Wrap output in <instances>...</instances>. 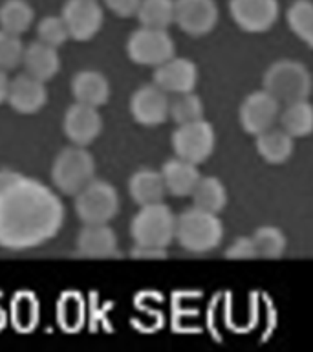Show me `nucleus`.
<instances>
[{
	"instance_id": "23",
	"label": "nucleus",
	"mask_w": 313,
	"mask_h": 352,
	"mask_svg": "<svg viewBox=\"0 0 313 352\" xmlns=\"http://www.w3.org/2000/svg\"><path fill=\"white\" fill-rule=\"evenodd\" d=\"M191 197L194 208L211 213H220L227 206V189L216 176H202Z\"/></svg>"
},
{
	"instance_id": "18",
	"label": "nucleus",
	"mask_w": 313,
	"mask_h": 352,
	"mask_svg": "<svg viewBox=\"0 0 313 352\" xmlns=\"http://www.w3.org/2000/svg\"><path fill=\"white\" fill-rule=\"evenodd\" d=\"M71 96L77 103L90 104V107H103L110 99L108 79L97 70L77 72L70 82Z\"/></svg>"
},
{
	"instance_id": "36",
	"label": "nucleus",
	"mask_w": 313,
	"mask_h": 352,
	"mask_svg": "<svg viewBox=\"0 0 313 352\" xmlns=\"http://www.w3.org/2000/svg\"><path fill=\"white\" fill-rule=\"evenodd\" d=\"M130 255L134 258H143V261H156V258L167 257V250H165V248L139 246V244H134Z\"/></svg>"
},
{
	"instance_id": "22",
	"label": "nucleus",
	"mask_w": 313,
	"mask_h": 352,
	"mask_svg": "<svg viewBox=\"0 0 313 352\" xmlns=\"http://www.w3.org/2000/svg\"><path fill=\"white\" fill-rule=\"evenodd\" d=\"M295 138L290 136L284 129H268V131L257 134V153L264 162L271 165L286 164L293 154Z\"/></svg>"
},
{
	"instance_id": "24",
	"label": "nucleus",
	"mask_w": 313,
	"mask_h": 352,
	"mask_svg": "<svg viewBox=\"0 0 313 352\" xmlns=\"http://www.w3.org/2000/svg\"><path fill=\"white\" fill-rule=\"evenodd\" d=\"M280 125L293 138L310 136L313 132V104L308 99L286 104L280 114Z\"/></svg>"
},
{
	"instance_id": "9",
	"label": "nucleus",
	"mask_w": 313,
	"mask_h": 352,
	"mask_svg": "<svg viewBox=\"0 0 313 352\" xmlns=\"http://www.w3.org/2000/svg\"><path fill=\"white\" fill-rule=\"evenodd\" d=\"M218 16L214 0H174V22L191 37H203L213 32Z\"/></svg>"
},
{
	"instance_id": "14",
	"label": "nucleus",
	"mask_w": 313,
	"mask_h": 352,
	"mask_svg": "<svg viewBox=\"0 0 313 352\" xmlns=\"http://www.w3.org/2000/svg\"><path fill=\"white\" fill-rule=\"evenodd\" d=\"M130 114L136 123L143 126L161 125L169 118L170 99L158 85H143L132 94Z\"/></svg>"
},
{
	"instance_id": "13",
	"label": "nucleus",
	"mask_w": 313,
	"mask_h": 352,
	"mask_svg": "<svg viewBox=\"0 0 313 352\" xmlns=\"http://www.w3.org/2000/svg\"><path fill=\"white\" fill-rule=\"evenodd\" d=\"M62 131L71 145L88 147L103 132V118L95 107L76 101L66 110L65 120H62Z\"/></svg>"
},
{
	"instance_id": "20",
	"label": "nucleus",
	"mask_w": 313,
	"mask_h": 352,
	"mask_svg": "<svg viewBox=\"0 0 313 352\" xmlns=\"http://www.w3.org/2000/svg\"><path fill=\"white\" fill-rule=\"evenodd\" d=\"M22 65H24L27 76L46 82L59 74L60 57L57 54V48L40 43V41H35L24 48Z\"/></svg>"
},
{
	"instance_id": "5",
	"label": "nucleus",
	"mask_w": 313,
	"mask_h": 352,
	"mask_svg": "<svg viewBox=\"0 0 313 352\" xmlns=\"http://www.w3.org/2000/svg\"><path fill=\"white\" fill-rule=\"evenodd\" d=\"M95 178V160L84 147L71 145L62 148L51 164V182L62 195H73L81 191Z\"/></svg>"
},
{
	"instance_id": "33",
	"label": "nucleus",
	"mask_w": 313,
	"mask_h": 352,
	"mask_svg": "<svg viewBox=\"0 0 313 352\" xmlns=\"http://www.w3.org/2000/svg\"><path fill=\"white\" fill-rule=\"evenodd\" d=\"M59 321L65 330H77L82 321V301L76 292H68L59 301Z\"/></svg>"
},
{
	"instance_id": "16",
	"label": "nucleus",
	"mask_w": 313,
	"mask_h": 352,
	"mask_svg": "<svg viewBox=\"0 0 313 352\" xmlns=\"http://www.w3.org/2000/svg\"><path fill=\"white\" fill-rule=\"evenodd\" d=\"M46 101H48V92H46L44 81L22 74L10 82L8 103L19 114H37L38 110L44 109Z\"/></svg>"
},
{
	"instance_id": "34",
	"label": "nucleus",
	"mask_w": 313,
	"mask_h": 352,
	"mask_svg": "<svg viewBox=\"0 0 313 352\" xmlns=\"http://www.w3.org/2000/svg\"><path fill=\"white\" fill-rule=\"evenodd\" d=\"M224 255L227 258H235V261L258 257L253 236H238V239H235V241L231 242L229 246L225 248Z\"/></svg>"
},
{
	"instance_id": "12",
	"label": "nucleus",
	"mask_w": 313,
	"mask_h": 352,
	"mask_svg": "<svg viewBox=\"0 0 313 352\" xmlns=\"http://www.w3.org/2000/svg\"><path fill=\"white\" fill-rule=\"evenodd\" d=\"M279 114L280 103L268 90L251 92L242 101L240 109H238V120H240L242 129L253 136L271 129Z\"/></svg>"
},
{
	"instance_id": "1",
	"label": "nucleus",
	"mask_w": 313,
	"mask_h": 352,
	"mask_svg": "<svg viewBox=\"0 0 313 352\" xmlns=\"http://www.w3.org/2000/svg\"><path fill=\"white\" fill-rule=\"evenodd\" d=\"M65 224V206L43 182L0 169V248L26 252L51 241Z\"/></svg>"
},
{
	"instance_id": "21",
	"label": "nucleus",
	"mask_w": 313,
	"mask_h": 352,
	"mask_svg": "<svg viewBox=\"0 0 313 352\" xmlns=\"http://www.w3.org/2000/svg\"><path fill=\"white\" fill-rule=\"evenodd\" d=\"M128 192L132 200L137 206H148V204L163 202V197L167 195L165 189L163 176L161 170L154 169H139L130 176L128 180Z\"/></svg>"
},
{
	"instance_id": "4",
	"label": "nucleus",
	"mask_w": 313,
	"mask_h": 352,
	"mask_svg": "<svg viewBox=\"0 0 313 352\" xmlns=\"http://www.w3.org/2000/svg\"><path fill=\"white\" fill-rule=\"evenodd\" d=\"M134 244L152 248H167L176 239V214L163 202L139 206L130 222Z\"/></svg>"
},
{
	"instance_id": "11",
	"label": "nucleus",
	"mask_w": 313,
	"mask_h": 352,
	"mask_svg": "<svg viewBox=\"0 0 313 352\" xmlns=\"http://www.w3.org/2000/svg\"><path fill=\"white\" fill-rule=\"evenodd\" d=\"M229 11L236 26L247 33H264L279 19V0H231Z\"/></svg>"
},
{
	"instance_id": "31",
	"label": "nucleus",
	"mask_w": 313,
	"mask_h": 352,
	"mask_svg": "<svg viewBox=\"0 0 313 352\" xmlns=\"http://www.w3.org/2000/svg\"><path fill=\"white\" fill-rule=\"evenodd\" d=\"M37 37L40 43L54 46V48H60L70 38V32H68V26L62 16L49 15L44 16L37 24Z\"/></svg>"
},
{
	"instance_id": "26",
	"label": "nucleus",
	"mask_w": 313,
	"mask_h": 352,
	"mask_svg": "<svg viewBox=\"0 0 313 352\" xmlns=\"http://www.w3.org/2000/svg\"><path fill=\"white\" fill-rule=\"evenodd\" d=\"M136 16L141 26L167 30L174 22V0H141Z\"/></svg>"
},
{
	"instance_id": "30",
	"label": "nucleus",
	"mask_w": 313,
	"mask_h": 352,
	"mask_svg": "<svg viewBox=\"0 0 313 352\" xmlns=\"http://www.w3.org/2000/svg\"><path fill=\"white\" fill-rule=\"evenodd\" d=\"M11 318L13 324L21 332L35 329L38 321V302L30 292H21L11 302Z\"/></svg>"
},
{
	"instance_id": "19",
	"label": "nucleus",
	"mask_w": 313,
	"mask_h": 352,
	"mask_svg": "<svg viewBox=\"0 0 313 352\" xmlns=\"http://www.w3.org/2000/svg\"><path fill=\"white\" fill-rule=\"evenodd\" d=\"M161 176H163L165 189L172 197H191L194 187L202 178L196 164L178 158V156L165 162L161 167Z\"/></svg>"
},
{
	"instance_id": "7",
	"label": "nucleus",
	"mask_w": 313,
	"mask_h": 352,
	"mask_svg": "<svg viewBox=\"0 0 313 352\" xmlns=\"http://www.w3.org/2000/svg\"><path fill=\"white\" fill-rule=\"evenodd\" d=\"M176 54L174 41L167 30L145 28L132 33L126 41V55L132 63L141 66H159L172 59Z\"/></svg>"
},
{
	"instance_id": "35",
	"label": "nucleus",
	"mask_w": 313,
	"mask_h": 352,
	"mask_svg": "<svg viewBox=\"0 0 313 352\" xmlns=\"http://www.w3.org/2000/svg\"><path fill=\"white\" fill-rule=\"evenodd\" d=\"M104 6L117 16H132L137 13V8L141 4V0H103Z\"/></svg>"
},
{
	"instance_id": "15",
	"label": "nucleus",
	"mask_w": 313,
	"mask_h": 352,
	"mask_svg": "<svg viewBox=\"0 0 313 352\" xmlns=\"http://www.w3.org/2000/svg\"><path fill=\"white\" fill-rule=\"evenodd\" d=\"M154 85L167 94L192 92L198 85V66L187 57H172L154 70Z\"/></svg>"
},
{
	"instance_id": "37",
	"label": "nucleus",
	"mask_w": 313,
	"mask_h": 352,
	"mask_svg": "<svg viewBox=\"0 0 313 352\" xmlns=\"http://www.w3.org/2000/svg\"><path fill=\"white\" fill-rule=\"evenodd\" d=\"M10 77L5 74V70L0 68V104L8 101V92H10Z\"/></svg>"
},
{
	"instance_id": "27",
	"label": "nucleus",
	"mask_w": 313,
	"mask_h": 352,
	"mask_svg": "<svg viewBox=\"0 0 313 352\" xmlns=\"http://www.w3.org/2000/svg\"><path fill=\"white\" fill-rule=\"evenodd\" d=\"M291 32L302 43L313 48V2L312 0H295L286 13Z\"/></svg>"
},
{
	"instance_id": "28",
	"label": "nucleus",
	"mask_w": 313,
	"mask_h": 352,
	"mask_svg": "<svg viewBox=\"0 0 313 352\" xmlns=\"http://www.w3.org/2000/svg\"><path fill=\"white\" fill-rule=\"evenodd\" d=\"M253 241L257 248V255L264 258H280L288 248L284 231L279 230L277 226H260L253 233Z\"/></svg>"
},
{
	"instance_id": "32",
	"label": "nucleus",
	"mask_w": 313,
	"mask_h": 352,
	"mask_svg": "<svg viewBox=\"0 0 313 352\" xmlns=\"http://www.w3.org/2000/svg\"><path fill=\"white\" fill-rule=\"evenodd\" d=\"M24 48L26 46L22 44L21 35L0 30V68L8 72L22 65Z\"/></svg>"
},
{
	"instance_id": "10",
	"label": "nucleus",
	"mask_w": 313,
	"mask_h": 352,
	"mask_svg": "<svg viewBox=\"0 0 313 352\" xmlns=\"http://www.w3.org/2000/svg\"><path fill=\"white\" fill-rule=\"evenodd\" d=\"M60 16L65 19L70 38L86 43L103 28L104 13L97 0H68Z\"/></svg>"
},
{
	"instance_id": "6",
	"label": "nucleus",
	"mask_w": 313,
	"mask_h": 352,
	"mask_svg": "<svg viewBox=\"0 0 313 352\" xmlns=\"http://www.w3.org/2000/svg\"><path fill=\"white\" fill-rule=\"evenodd\" d=\"M76 213L82 224H108L119 213V195L112 184L93 178L76 195Z\"/></svg>"
},
{
	"instance_id": "2",
	"label": "nucleus",
	"mask_w": 313,
	"mask_h": 352,
	"mask_svg": "<svg viewBox=\"0 0 313 352\" xmlns=\"http://www.w3.org/2000/svg\"><path fill=\"white\" fill-rule=\"evenodd\" d=\"M224 224L218 213L191 208L176 217V241L191 253H209L224 241Z\"/></svg>"
},
{
	"instance_id": "25",
	"label": "nucleus",
	"mask_w": 313,
	"mask_h": 352,
	"mask_svg": "<svg viewBox=\"0 0 313 352\" xmlns=\"http://www.w3.org/2000/svg\"><path fill=\"white\" fill-rule=\"evenodd\" d=\"M35 19V11L26 0H5L0 6V30L22 35L30 30Z\"/></svg>"
},
{
	"instance_id": "29",
	"label": "nucleus",
	"mask_w": 313,
	"mask_h": 352,
	"mask_svg": "<svg viewBox=\"0 0 313 352\" xmlns=\"http://www.w3.org/2000/svg\"><path fill=\"white\" fill-rule=\"evenodd\" d=\"M169 118L178 125L191 123V121L203 120V103L194 92L176 94L174 99H170Z\"/></svg>"
},
{
	"instance_id": "8",
	"label": "nucleus",
	"mask_w": 313,
	"mask_h": 352,
	"mask_svg": "<svg viewBox=\"0 0 313 352\" xmlns=\"http://www.w3.org/2000/svg\"><path fill=\"white\" fill-rule=\"evenodd\" d=\"M170 142L178 158L200 165L214 153L216 134H214V126L209 121L198 120L178 125V129L172 132Z\"/></svg>"
},
{
	"instance_id": "3",
	"label": "nucleus",
	"mask_w": 313,
	"mask_h": 352,
	"mask_svg": "<svg viewBox=\"0 0 313 352\" xmlns=\"http://www.w3.org/2000/svg\"><path fill=\"white\" fill-rule=\"evenodd\" d=\"M268 90L279 103H295L310 98L313 90L312 74L306 66L293 59H280L269 66L262 79Z\"/></svg>"
},
{
	"instance_id": "17",
	"label": "nucleus",
	"mask_w": 313,
	"mask_h": 352,
	"mask_svg": "<svg viewBox=\"0 0 313 352\" xmlns=\"http://www.w3.org/2000/svg\"><path fill=\"white\" fill-rule=\"evenodd\" d=\"M119 250L115 231L108 224H84L77 236V253L88 258L115 257Z\"/></svg>"
}]
</instances>
